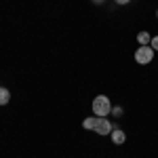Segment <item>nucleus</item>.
Here are the masks:
<instances>
[{"instance_id":"9","label":"nucleus","mask_w":158,"mask_h":158,"mask_svg":"<svg viewBox=\"0 0 158 158\" xmlns=\"http://www.w3.org/2000/svg\"><path fill=\"white\" fill-rule=\"evenodd\" d=\"M150 47L154 51H158V36H152V42H150Z\"/></svg>"},{"instance_id":"10","label":"nucleus","mask_w":158,"mask_h":158,"mask_svg":"<svg viewBox=\"0 0 158 158\" xmlns=\"http://www.w3.org/2000/svg\"><path fill=\"white\" fill-rule=\"evenodd\" d=\"M114 2H116V4H129L131 0H114Z\"/></svg>"},{"instance_id":"8","label":"nucleus","mask_w":158,"mask_h":158,"mask_svg":"<svg viewBox=\"0 0 158 158\" xmlns=\"http://www.w3.org/2000/svg\"><path fill=\"white\" fill-rule=\"evenodd\" d=\"M112 114H114V116H116V118H120L122 114H124V110H122L120 106H112Z\"/></svg>"},{"instance_id":"5","label":"nucleus","mask_w":158,"mask_h":158,"mask_svg":"<svg viewBox=\"0 0 158 158\" xmlns=\"http://www.w3.org/2000/svg\"><path fill=\"white\" fill-rule=\"evenodd\" d=\"M11 101V91L6 86H0V106H6Z\"/></svg>"},{"instance_id":"12","label":"nucleus","mask_w":158,"mask_h":158,"mask_svg":"<svg viewBox=\"0 0 158 158\" xmlns=\"http://www.w3.org/2000/svg\"><path fill=\"white\" fill-rule=\"evenodd\" d=\"M156 17H158V11H156Z\"/></svg>"},{"instance_id":"1","label":"nucleus","mask_w":158,"mask_h":158,"mask_svg":"<svg viewBox=\"0 0 158 158\" xmlns=\"http://www.w3.org/2000/svg\"><path fill=\"white\" fill-rule=\"evenodd\" d=\"M91 108H93V114L101 116V118H108V114H112V103H110V97H106V95H97L93 99Z\"/></svg>"},{"instance_id":"7","label":"nucleus","mask_w":158,"mask_h":158,"mask_svg":"<svg viewBox=\"0 0 158 158\" xmlns=\"http://www.w3.org/2000/svg\"><path fill=\"white\" fill-rule=\"evenodd\" d=\"M95 122H97V116H91V118H85L82 120V127H85L86 131H93L95 129Z\"/></svg>"},{"instance_id":"2","label":"nucleus","mask_w":158,"mask_h":158,"mask_svg":"<svg viewBox=\"0 0 158 158\" xmlns=\"http://www.w3.org/2000/svg\"><path fill=\"white\" fill-rule=\"evenodd\" d=\"M152 59H154V49L150 44L148 47H139L135 51V61L139 65H148V63H152Z\"/></svg>"},{"instance_id":"11","label":"nucleus","mask_w":158,"mask_h":158,"mask_svg":"<svg viewBox=\"0 0 158 158\" xmlns=\"http://www.w3.org/2000/svg\"><path fill=\"white\" fill-rule=\"evenodd\" d=\"M91 2H93V4H97V6H99V4H103L106 0H91Z\"/></svg>"},{"instance_id":"3","label":"nucleus","mask_w":158,"mask_h":158,"mask_svg":"<svg viewBox=\"0 0 158 158\" xmlns=\"http://www.w3.org/2000/svg\"><path fill=\"white\" fill-rule=\"evenodd\" d=\"M112 129H114V124L108 120V118H101V116H97V122H95V133L97 135H110L112 133Z\"/></svg>"},{"instance_id":"6","label":"nucleus","mask_w":158,"mask_h":158,"mask_svg":"<svg viewBox=\"0 0 158 158\" xmlns=\"http://www.w3.org/2000/svg\"><path fill=\"white\" fill-rule=\"evenodd\" d=\"M137 42H139V47H148V44L152 42V36H150L148 32H139V34H137Z\"/></svg>"},{"instance_id":"4","label":"nucleus","mask_w":158,"mask_h":158,"mask_svg":"<svg viewBox=\"0 0 158 158\" xmlns=\"http://www.w3.org/2000/svg\"><path fill=\"white\" fill-rule=\"evenodd\" d=\"M110 137H112V143H114V146H122V143L127 141V133L122 131L120 127H114L112 133H110Z\"/></svg>"}]
</instances>
